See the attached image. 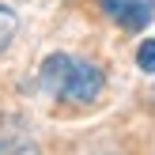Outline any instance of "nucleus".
<instances>
[{"mask_svg": "<svg viewBox=\"0 0 155 155\" xmlns=\"http://www.w3.org/2000/svg\"><path fill=\"white\" fill-rule=\"evenodd\" d=\"M38 83L42 91H49L53 98L61 102H76V106H87L102 95L106 87V76L98 64L83 57H72V53H49L38 68Z\"/></svg>", "mask_w": 155, "mask_h": 155, "instance_id": "1", "label": "nucleus"}, {"mask_svg": "<svg viewBox=\"0 0 155 155\" xmlns=\"http://www.w3.org/2000/svg\"><path fill=\"white\" fill-rule=\"evenodd\" d=\"M98 4H102V12L110 15L117 27H125V30L148 27L151 15H155V0H98Z\"/></svg>", "mask_w": 155, "mask_h": 155, "instance_id": "2", "label": "nucleus"}, {"mask_svg": "<svg viewBox=\"0 0 155 155\" xmlns=\"http://www.w3.org/2000/svg\"><path fill=\"white\" fill-rule=\"evenodd\" d=\"M0 155H38V144L30 136L27 121L0 110Z\"/></svg>", "mask_w": 155, "mask_h": 155, "instance_id": "3", "label": "nucleus"}, {"mask_svg": "<svg viewBox=\"0 0 155 155\" xmlns=\"http://www.w3.org/2000/svg\"><path fill=\"white\" fill-rule=\"evenodd\" d=\"M15 30H19V19H15V12L8 4H0V53L12 45V38H15Z\"/></svg>", "mask_w": 155, "mask_h": 155, "instance_id": "4", "label": "nucleus"}, {"mask_svg": "<svg viewBox=\"0 0 155 155\" xmlns=\"http://www.w3.org/2000/svg\"><path fill=\"white\" fill-rule=\"evenodd\" d=\"M136 64H140L144 72H151V76H155V38L140 42V49H136Z\"/></svg>", "mask_w": 155, "mask_h": 155, "instance_id": "5", "label": "nucleus"}]
</instances>
